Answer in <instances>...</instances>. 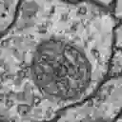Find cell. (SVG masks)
Instances as JSON below:
<instances>
[{"instance_id":"6da1fadb","label":"cell","mask_w":122,"mask_h":122,"mask_svg":"<svg viewBox=\"0 0 122 122\" xmlns=\"http://www.w3.org/2000/svg\"><path fill=\"white\" fill-rule=\"evenodd\" d=\"M115 18L93 2L21 0L0 36V122H51L104 83Z\"/></svg>"},{"instance_id":"7a4b0ae2","label":"cell","mask_w":122,"mask_h":122,"mask_svg":"<svg viewBox=\"0 0 122 122\" xmlns=\"http://www.w3.org/2000/svg\"><path fill=\"white\" fill-rule=\"evenodd\" d=\"M121 105V78L111 76L99 87L92 98L64 110L51 122H99L113 120L119 115Z\"/></svg>"},{"instance_id":"3957f363","label":"cell","mask_w":122,"mask_h":122,"mask_svg":"<svg viewBox=\"0 0 122 122\" xmlns=\"http://www.w3.org/2000/svg\"><path fill=\"white\" fill-rule=\"evenodd\" d=\"M21 0H0V36L11 26Z\"/></svg>"},{"instance_id":"277c9868","label":"cell","mask_w":122,"mask_h":122,"mask_svg":"<svg viewBox=\"0 0 122 122\" xmlns=\"http://www.w3.org/2000/svg\"><path fill=\"white\" fill-rule=\"evenodd\" d=\"M120 0H117L116 1V5H115V8H114V18H117V19H120V14H121V11H120Z\"/></svg>"},{"instance_id":"5b68a950","label":"cell","mask_w":122,"mask_h":122,"mask_svg":"<svg viewBox=\"0 0 122 122\" xmlns=\"http://www.w3.org/2000/svg\"><path fill=\"white\" fill-rule=\"evenodd\" d=\"M112 122H121V118H120V116L118 115V116H117L116 118H114V119H113Z\"/></svg>"},{"instance_id":"8992f818","label":"cell","mask_w":122,"mask_h":122,"mask_svg":"<svg viewBox=\"0 0 122 122\" xmlns=\"http://www.w3.org/2000/svg\"><path fill=\"white\" fill-rule=\"evenodd\" d=\"M65 1H69V2H78V1H81V0H65Z\"/></svg>"},{"instance_id":"52a82bcc","label":"cell","mask_w":122,"mask_h":122,"mask_svg":"<svg viewBox=\"0 0 122 122\" xmlns=\"http://www.w3.org/2000/svg\"><path fill=\"white\" fill-rule=\"evenodd\" d=\"M99 122H100V121H99Z\"/></svg>"}]
</instances>
